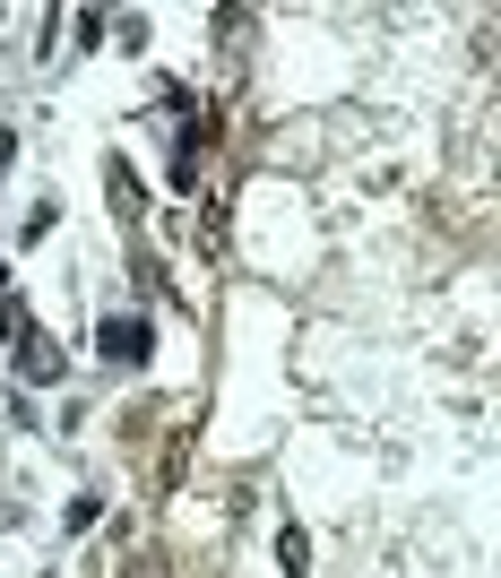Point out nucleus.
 I'll return each instance as SVG.
<instances>
[{"label": "nucleus", "mask_w": 501, "mask_h": 578, "mask_svg": "<svg viewBox=\"0 0 501 578\" xmlns=\"http://www.w3.org/2000/svg\"><path fill=\"white\" fill-rule=\"evenodd\" d=\"M105 354H113V362H138V354H147V329H138V320H113V329H105Z\"/></svg>", "instance_id": "1"}]
</instances>
